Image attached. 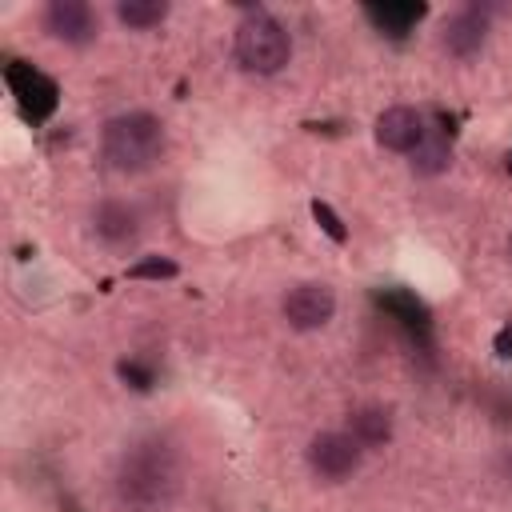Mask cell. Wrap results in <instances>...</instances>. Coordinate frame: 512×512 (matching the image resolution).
I'll return each mask as SVG.
<instances>
[{
  "mask_svg": "<svg viewBox=\"0 0 512 512\" xmlns=\"http://www.w3.org/2000/svg\"><path fill=\"white\" fill-rule=\"evenodd\" d=\"M92 232L108 248H124L140 236V212L128 200H100L92 212Z\"/></svg>",
  "mask_w": 512,
  "mask_h": 512,
  "instance_id": "9c48e42d",
  "label": "cell"
},
{
  "mask_svg": "<svg viewBox=\"0 0 512 512\" xmlns=\"http://www.w3.org/2000/svg\"><path fill=\"white\" fill-rule=\"evenodd\" d=\"M312 216H316V224H320V228H324V232H328L336 244H344V240H348L344 220H340V216H336V212H332L324 200H312Z\"/></svg>",
  "mask_w": 512,
  "mask_h": 512,
  "instance_id": "5bb4252c",
  "label": "cell"
},
{
  "mask_svg": "<svg viewBox=\"0 0 512 512\" xmlns=\"http://www.w3.org/2000/svg\"><path fill=\"white\" fill-rule=\"evenodd\" d=\"M348 436H352L364 452L384 448V444L392 440V412L380 408V404H364V408H356V412L348 416Z\"/></svg>",
  "mask_w": 512,
  "mask_h": 512,
  "instance_id": "30bf717a",
  "label": "cell"
},
{
  "mask_svg": "<svg viewBox=\"0 0 512 512\" xmlns=\"http://www.w3.org/2000/svg\"><path fill=\"white\" fill-rule=\"evenodd\" d=\"M164 148H168L164 120L144 112V108L120 112V116L104 120V128H100V156L112 172H124V176L156 168Z\"/></svg>",
  "mask_w": 512,
  "mask_h": 512,
  "instance_id": "7a4b0ae2",
  "label": "cell"
},
{
  "mask_svg": "<svg viewBox=\"0 0 512 512\" xmlns=\"http://www.w3.org/2000/svg\"><path fill=\"white\" fill-rule=\"evenodd\" d=\"M236 64L248 76H276L292 60V32L264 8H248L232 32Z\"/></svg>",
  "mask_w": 512,
  "mask_h": 512,
  "instance_id": "3957f363",
  "label": "cell"
},
{
  "mask_svg": "<svg viewBox=\"0 0 512 512\" xmlns=\"http://www.w3.org/2000/svg\"><path fill=\"white\" fill-rule=\"evenodd\" d=\"M408 168H412L416 176H424V180L448 172V168H452V148H448V140L428 132V136L408 152Z\"/></svg>",
  "mask_w": 512,
  "mask_h": 512,
  "instance_id": "8fae6325",
  "label": "cell"
},
{
  "mask_svg": "<svg viewBox=\"0 0 512 512\" xmlns=\"http://www.w3.org/2000/svg\"><path fill=\"white\" fill-rule=\"evenodd\" d=\"M372 136H376V144L388 148V152H412V148L428 136V124H424V112H420V108H412V104H392V108H384V112L376 116Z\"/></svg>",
  "mask_w": 512,
  "mask_h": 512,
  "instance_id": "52a82bcc",
  "label": "cell"
},
{
  "mask_svg": "<svg viewBox=\"0 0 512 512\" xmlns=\"http://www.w3.org/2000/svg\"><path fill=\"white\" fill-rule=\"evenodd\" d=\"M116 20L132 32H148L156 24L168 20V0H120L116 4Z\"/></svg>",
  "mask_w": 512,
  "mask_h": 512,
  "instance_id": "7c38bea8",
  "label": "cell"
},
{
  "mask_svg": "<svg viewBox=\"0 0 512 512\" xmlns=\"http://www.w3.org/2000/svg\"><path fill=\"white\" fill-rule=\"evenodd\" d=\"M484 36H488V20L476 12V8H460L452 12L444 24H440V48L456 60H468L484 48Z\"/></svg>",
  "mask_w": 512,
  "mask_h": 512,
  "instance_id": "ba28073f",
  "label": "cell"
},
{
  "mask_svg": "<svg viewBox=\"0 0 512 512\" xmlns=\"http://www.w3.org/2000/svg\"><path fill=\"white\" fill-rule=\"evenodd\" d=\"M44 32L68 48H84L100 36V16L84 0H52L44 8Z\"/></svg>",
  "mask_w": 512,
  "mask_h": 512,
  "instance_id": "8992f818",
  "label": "cell"
},
{
  "mask_svg": "<svg viewBox=\"0 0 512 512\" xmlns=\"http://www.w3.org/2000/svg\"><path fill=\"white\" fill-rule=\"evenodd\" d=\"M360 456H364V448L348 432H336V428L316 432L304 448V464L320 484H344L360 468Z\"/></svg>",
  "mask_w": 512,
  "mask_h": 512,
  "instance_id": "277c9868",
  "label": "cell"
},
{
  "mask_svg": "<svg viewBox=\"0 0 512 512\" xmlns=\"http://www.w3.org/2000/svg\"><path fill=\"white\" fill-rule=\"evenodd\" d=\"M180 492V456L164 440L132 444L112 476V496L120 512H168Z\"/></svg>",
  "mask_w": 512,
  "mask_h": 512,
  "instance_id": "6da1fadb",
  "label": "cell"
},
{
  "mask_svg": "<svg viewBox=\"0 0 512 512\" xmlns=\"http://www.w3.org/2000/svg\"><path fill=\"white\" fill-rule=\"evenodd\" d=\"M176 272H180L176 260H168V256H144V260H136L128 268V280H172Z\"/></svg>",
  "mask_w": 512,
  "mask_h": 512,
  "instance_id": "4fadbf2b",
  "label": "cell"
},
{
  "mask_svg": "<svg viewBox=\"0 0 512 512\" xmlns=\"http://www.w3.org/2000/svg\"><path fill=\"white\" fill-rule=\"evenodd\" d=\"M492 348H496L500 360H512V324H504V328L492 336Z\"/></svg>",
  "mask_w": 512,
  "mask_h": 512,
  "instance_id": "9a60e30c",
  "label": "cell"
},
{
  "mask_svg": "<svg viewBox=\"0 0 512 512\" xmlns=\"http://www.w3.org/2000/svg\"><path fill=\"white\" fill-rule=\"evenodd\" d=\"M508 252H512V232H508Z\"/></svg>",
  "mask_w": 512,
  "mask_h": 512,
  "instance_id": "2e32d148",
  "label": "cell"
},
{
  "mask_svg": "<svg viewBox=\"0 0 512 512\" xmlns=\"http://www.w3.org/2000/svg\"><path fill=\"white\" fill-rule=\"evenodd\" d=\"M280 316L296 332L324 328L336 316V292H332V284H324V280H300V284H292L284 292V300H280Z\"/></svg>",
  "mask_w": 512,
  "mask_h": 512,
  "instance_id": "5b68a950",
  "label": "cell"
}]
</instances>
